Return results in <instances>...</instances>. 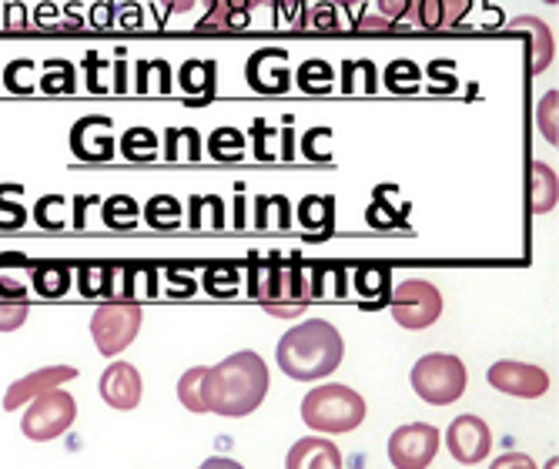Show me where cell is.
<instances>
[{
	"label": "cell",
	"mask_w": 559,
	"mask_h": 469,
	"mask_svg": "<svg viewBox=\"0 0 559 469\" xmlns=\"http://www.w3.org/2000/svg\"><path fill=\"white\" fill-rule=\"evenodd\" d=\"M269 366L259 352L241 349L205 370V406L222 420L251 415L269 396Z\"/></svg>",
	"instance_id": "1"
},
{
	"label": "cell",
	"mask_w": 559,
	"mask_h": 469,
	"mask_svg": "<svg viewBox=\"0 0 559 469\" xmlns=\"http://www.w3.org/2000/svg\"><path fill=\"white\" fill-rule=\"evenodd\" d=\"M342 355H345V339L325 319H312L288 329L275 349L282 373L298 383H316L332 376L342 366Z\"/></svg>",
	"instance_id": "2"
},
{
	"label": "cell",
	"mask_w": 559,
	"mask_h": 469,
	"mask_svg": "<svg viewBox=\"0 0 559 469\" xmlns=\"http://www.w3.org/2000/svg\"><path fill=\"white\" fill-rule=\"evenodd\" d=\"M301 423L325 436L352 433L366 423V399L342 383L316 386L301 399Z\"/></svg>",
	"instance_id": "3"
},
{
	"label": "cell",
	"mask_w": 559,
	"mask_h": 469,
	"mask_svg": "<svg viewBox=\"0 0 559 469\" xmlns=\"http://www.w3.org/2000/svg\"><path fill=\"white\" fill-rule=\"evenodd\" d=\"M251 295L259 298V305L275 319H295L305 308L312 305L316 289L309 285V279L301 275V269H282V266H269L262 279H255V289Z\"/></svg>",
	"instance_id": "4"
},
{
	"label": "cell",
	"mask_w": 559,
	"mask_h": 469,
	"mask_svg": "<svg viewBox=\"0 0 559 469\" xmlns=\"http://www.w3.org/2000/svg\"><path fill=\"white\" fill-rule=\"evenodd\" d=\"M413 389L429 406H449L466 392V366L460 355L449 352H429L413 366Z\"/></svg>",
	"instance_id": "5"
},
{
	"label": "cell",
	"mask_w": 559,
	"mask_h": 469,
	"mask_svg": "<svg viewBox=\"0 0 559 469\" xmlns=\"http://www.w3.org/2000/svg\"><path fill=\"white\" fill-rule=\"evenodd\" d=\"M141 319L144 312L138 302L131 298H111V302H100L91 316V339L97 345L100 355H121L141 332Z\"/></svg>",
	"instance_id": "6"
},
{
	"label": "cell",
	"mask_w": 559,
	"mask_h": 469,
	"mask_svg": "<svg viewBox=\"0 0 559 469\" xmlns=\"http://www.w3.org/2000/svg\"><path fill=\"white\" fill-rule=\"evenodd\" d=\"M78 420V402L71 392H64L61 386L50 389L37 399H31L24 420H21V433L31 439V443H50L64 436Z\"/></svg>",
	"instance_id": "7"
},
{
	"label": "cell",
	"mask_w": 559,
	"mask_h": 469,
	"mask_svg": "<svg viewBox=\"0 0 559 469\" xmlns=\"http://www.w3.org/2000/svg\"><path fill=\"white\" fill-rule=\"evenodd\" d=\"M442 316V295L426 279H405L392 292V319L402 329H429Z\"/></svg>",
	"instance_id": "8"
},
{
	"label": "cell",
	"mask_w": 559,
	"mask_h": 469,
	"mask_svg": "<svg viewBox=\"0 0 559 469\" xmlns=\"http://www.w3.org/2000/svg\"><path fill=\"white\" fill-rule=\"evenodd\" d=\"M439 430L429 423H409L399 426L389 436V459L395 469H426L439 453Z\"/></svg>",
	"instance_id": "9"
},
{
	"label": "cell",
	"mask_w": 559,
	"mask_h": 469,
	"mask_svg": "<svg viewBox=\"0 0 559 469\" xmlns=\"http://www.w3.org/2000/svg\"><path fill=\"white\" fill-rule=\"evenodd\" d=\"M445 449L455 462L463 466H476L492 453V433L486 426V420L479 415L466 412V415H455L445 430Z\"/></svg>",
	"instance_id": "10"
},
{
	"label": "cell",
	"mask_w": 559,
	"mask_h": 469,
	"mask_svg": "<svg viewBox=\"0 0 559 469\" xmlns=\"http://www.w3.org/2000/svg\"><path fill=\"white\" fill-rule=\"evenodd\" d=\"M489 386L506 392V396H520V399H539L549 389V376L539 366L530 362H513V359H499L486 373Z\"/></svg>",
	"instance_id": "11"
},
{
	"label": "cell",
	"mask_w": 559,
	"mask_h": 469,
	"mask_svg": "<svg viewBox=\"0 0 559 469\" xmlns=\"http://www.w3.org/2000/svg\"><path fill=\"white\" fill-rule=\"evenodd\" d=\"M78 376H81V373H78L74 366H40V370H34V373H27V376H21L17 383L8 386V392H4V409L14 412V409L27 406L31 399H37V396H44V392H50V389H58V386H64V383H71V379H78Z\"/></svg>",
	"instance_id": "12"
},
{
	"label": "cell",
	"mask_w": 559,
	"mask_h": 469,
	"mask_svg": "<svg viewBox=\"0 0 559 469\" xmlns=\"http://www.w3.org/2000/svg\"><path fill=\"white\" fill-rule=\"evenodd\" d=\"M100 399H105L111 409H134L141 402V392H144V383H141V373L131 366V362H111V366L100 373Z\"/></svg>",
	"instance_id": "13"
},
{
	"label": "cell",
	"mask_w": 559,
	"mask_h": 469,
	"mask_svg": "<svg viewBox=\"0 0 559 469\" xmlns=\"http://www.w3.org/2000/svg\"><path fill=\"white\" fill-rule=\"evenodd\" d=\"M285 469H342V453L325 436H305L288 449Z\"/></svg>",
	"instance_id": "14"
},
{
	"label": "cell",
	"mask_w": 559,
	"mask_h": 469,
	"mask_svg": "<svg viewBox=\"0 0 559 469\" xmlns=\"http://www.w3.org/2000/svg\"><path fill=\"white\" fill-rule=\"evenodd\" d=\"M506 27H526V31H533V47H536V55H533V74H543V71L552 65V58H556V40H552V31H549L539 17H533V14L513 17Z\"/></svg>",
	"instance_id": "15"
},
{
	"label": "cell",
	"mask_w": 559,
	"mask_h": 469,
	"mask_svg": "<svg viewBox=\"0 0 559 469\" xmlns=\"http://www.w3.org/2000/svg\"><path fill=\"white\" fill-rule=\"evenodd\" d=\"M533 175V212L536 215H546L559 204V175L556 168H549L546 162H533L530 168Z\"/></svg>",
	"instance_id": "16"
},
{
	"label": "cell",
	"mask_w": 559,
	"mask_h": 469,
	"mask_svg": "<svg viewBox=\"0 0 559 469\" xmlns=\"http://www.w3.org/2000/svg\"><path fill=\"white\" fill-rule=\"evenodd\" d=\"M205 370L209 366H194L178 379V402L188 412H209V406H205Z\"/></svg>",
	"instance_id": "17"
},
{
	"label": "cell",
	"mask_w": 559,
	"mask_h": 469,
	"mask_svg": "<svg viewBox=\"0 0 559 469\" xmlns=\"http://www.w3.org/2000/svg\"><path fill=\"white\" fill-rule=\"evenodd\" d=\"M34 285H37V292H40L44 298H58V295H64V292L71 289V272H68V266L50 262V266L37 269Z\"/></svg>",
	"instance_id": "18"
},
{
	"label": "cell",
	"mask_w": 559,
	"mask_h": 469,
	"mask_svg": "<svg viewBox=\"0 0 559 469\" xmlns=\"http://www.w3.org/2000/svg\"><path fill=\"white\" fill-rule=\"evenodd\" d=\"M536 121L546 141L559 144V91H546L539 108H536Z\"/></svg>",
	"instance_id": "19"
},
{
	"label": "cell",
	"mask_w": 559,
	"mask_h": 469,
	"mask_svg": "<svg viewBox=\"0 0 559 469\" xmlns=\"http://www.w3.org/2000/svg\"><path fill=\"white\" fill-rule=\"evenodd\" d=\"M245 8H231V4H215L209 11L205 21H198V31H231V27H245Z\"/></svg>",
	"instance_id": "20"
},
{
	"label": "cell",
	"mask_w": 559,
	"mask_h": 469,
	"mask_svg": "<svg viewBox=\"0 0 559 469\" xmlns=\"http://www.w3.org/2000/svg\"><path fill=\"white\" fill-rule=\"evenodd\" d=\"M27 298H8L0 295V332H17L27 323Z\"/></svg>",
	"instance_id": "21"
},
{
	"label": "cell",
	"mask_w": 559,
	"mask_h": 469,
	"mask_svg": "<svg viewBox=\"0 0 559 469\" xmlns=\"http://www.w3.org/2000/svg\"><path fill=\"white\" fill-rule=\"evenodd\" d=\"M489 469H539V466L526 453H502L499 459L489 462Z\"/></svg>",
	"instance_id": "22"
},
{
	"label": "cell",
	"mask_w": 559,
	"mask_h": 469,
	"mask_svg": "<svg viewBox=\"0 0 559 469\" xmlns=\"http://www.w3.org/2000/svg\"><path fill=\"white\" fill-rule=\"evenodd\" d=\"M466 11H469L466 0H449V4H442V27H445V24H455Z\"/></svg>",
	"instance_id": "23"
},
{
	"label": "cell",
	"mask_w": 559,
	"mask_h": 469,
	"mask_svg": "<svg viewBox=\"0 0 559 469\" xmlns=\"http://www.w3.org/2000/svg\"><path fill=\"white\" fill-rule=\"evenodd\" d=\"M379 11H382L379 17H385V21L392 24V21H399V17H405V14H409V11H413V4H389V0H382V4H379Z\"/></svg>",
	"instance_id": "24"
},
{
	"label": "cell",
	"mask_w": 559,
	"mask_h": 469,
	"mask_svg": "<svg viewBox=\"0 0 559 469\" xmlns=\"http://www.w3.org/2000/svg\"><path fill=\"white\" fill-rule=\"evenodd\" d=\"M198 469H245L241 462H235V459H228V456H212V459H205Z\"/></svg>",
	"instance_id": "25"
},
{
	"label": "cell",
	"mask_w": 559,
	"mask_h": 469,
	"mask_svg": "<svg viewBox=\"0 0 559 469\" xmlns=\"http://www.w3.org/2000/svg\"><path fill=\"white\" fill-rule=\"evenodd\" d=\"M392 24L385 21V17H379V14H366V17H359V31H389Z\"/></svg>",
	"instance_id": "26"
},
{
	"label": "cell",
	"mask_w": 559,
	"mask_h": 469,
	"mask_svg": "<svg viewBox=\"0 0 559 469\" xmlns=\"http://www.w3.org/2000/svg\"><path fill=\"white\" fill-rule=\"evenodd\" d=\"M556 466H559V459H556V456H552V459H549V462H546V469H556Z\"/></svg>",
	"instance_id": "27"
}]
</instances>
